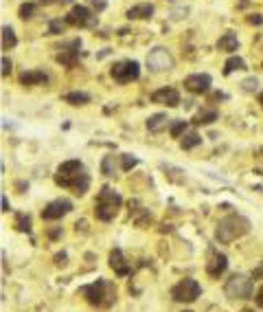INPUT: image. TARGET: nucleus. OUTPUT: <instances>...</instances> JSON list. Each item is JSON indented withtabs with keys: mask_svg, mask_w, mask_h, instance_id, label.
<instances>
[{
	"mask_svg": "<svg viewBox=\"0 0 263 312\" xmlns=\"http://www.w3.org/2000/svg\"><path fill=\"white\" fill-rule=\"evenodd\" d=\"M55 183L59 187H66V189H72L75 196H83L90 187V176L85 174L83 169V163L72 158V161H66L57 167L55 171Z\"/></svg>",
	"mask_w": 263,
	"mask_h": 312,
	"instance_id": "nucleus-1",
	"label": "nucleus"
},
{
	"mask_svg": "<svg viewBox=\"0 0 263 312\" xmlns=\"http://www.w3.org/2000/svg\"><path fill=\"white\" fill-rule=\"evenodd\" d=\"M79 293L88 299V303H92L97 308H110L116 301V288L108 280H97L95 284H88V286L79 288Z\"/></svg>",
	"mask_w": 263,
	"mask_h": 312,
	"instance_id": "nucleus-2",
	"label": "nucleus"
},
{
	"mask_svg": "<svg viewBox=\"0 0 263 312\" xmlns=\"http://www.w3.org/2000/svg\"><path fill=\"white\" fill-rule=\"evenodd\" d=\"M248 231H250V220L248 218H243L239 214H230V216L220 220V224H217V229H215V237L222 244H228V242L237 240V237L246 235Z\"/></svg>",
	"mask_w": 263,
	"mask_h": 312,
	"instance_id": "nucleus-3",
	"label": "nucleus"
},
{
	"mask_svg": "<svg viewBox=\"0 0 263 312\" xmlns=\"http://www.w3.org/2000/svg\"><path fill=\"white\" fill-rule=\"evenodd\" d=\"M121 194H118L116 189L112 187H103L101 191H99L97 196V202H95V216L97 220L101 222H110L112 218L116 216L118 207H121Z\"/></svg>",
	"mask_w": 263,
	"mask_h": 312,
	"instance_id": "nucleus-4",
	"label": "nucleus"
},
{
	"mask_svg": "<svg viewBox=\"0 0 263 312\" xmlns=\"http://www.w3.org/2000/svg\"><path fill=\"white\" fill-rule=\"evenodd\" d=\"M224 293L228 299H250L252 297V282H250V277L237 273L226 282Z\"/></svg>",
	"mask_w": 263,
	"mask_h": 312,
	"instance_id": "nucleus-5",
	"label": "nucleus"
},
{
	"mask_svg": "<svg viewBox=\"0 0 263 312\" xmlns=\"http://www.w3.org/2000/svg\"><path fill=\"white\" fill-rule=\"evenodd\" d=\"M110 75H112V79H116L118 84H129L141 75V64H138L136 59H123V62H116L112 66Z\"/></svg>",
	"mask_w": 263,
	"mask_h": 312,
	"instance_id": "nucleus-6",
	"label": "nucleus"
},
{
	"mask_svg": "<svg viewBox=\"0 0 263 312\" xmlns=\"http://www.w3.org/2000/svg\"><path fill=\"white\" fill-rule=\"evenodd\" d=\"M147 68L151 73H164L173 68V55L164 49V46H156L147 53Z\"/></svg>",
	"mask_w": 263,
	"mask_h": 312,
	"instance_id": "nucleus-7",
	"label": "nucleus"
},
{
	"mask_svg": "<svg viewBox=\"0 0 263 312\" xmlns=\"http://www.w3.org/2000/svg\"><path fill=\"white\" fill-rule=\"evenodd\" d=\"M200 295H202V286L195 280H189V277L182 282H178L176 286L171 288V297H173L176 301H182V303L195 301Z\"/></svg>",
	"mask_w": 263,
	"mask_h": 312,
	"instance_id": "nucleus-8",
	"label": "nucleus"
},
{
	"mask_svg": "<svg viewBox=\"0 0 263 312\" xmlns=\"http://www.w3.org/2000/svg\"><path fill=\"white\" fill-rule=\"evenodd\" d=\"M66 22H68L70 26H88V29H92V26H97L99 20H97L95 13L88 9V7L75 5L68 11V16H66Z\"/></svg>",
	"mask_w": 263,
	"mask_h": 312,
	"instance_id": "nucleus-9",
	"label": "nucleus"
},
{
	"mask_svg": "<svg viewBox=\"0 0 263 312\" xmlns=\"http://www.w3.org/2000/svg\"><path fill=\"white\" fill-rule=\"evenodd\" d=\"M70 211H72V202L66 200V198H57V200L49 202L42 209V220H59V218H64Z\"/></svg>",
	"mask_w": 263,
	"mask_h": 312,
	"instance_id": "nucleus-10",
	"label": "nucleus"
},
{
	"mask_svg": "<svg viewBox=\"0 0 263 312\" xmlns=\"http://www.w3.org/2000/svg\"><path fill=\"white\" fill-rule=\"evenodd\" d=\"M79 49H81V40H72L64 46V49H59L57 53V62L66 66V68H75L77 62H79Z\"/></svg>",
	"mask_w": 263,
	"mask_h": 312,
	"instance_id": "nucleus-11",
	"label": "nucleus"
},
{
	"mask_svg": "<svg viewBox=\"0 0 263 312\" xmlns=\"http://www.w3.org/2000/svg\"><path fill=\"white\" fill-rule=\"evenodd\" d=\"M210 84H213V79L206 73H195V75H189L184 79V88L191 90L193 95H202V92H208Z\"/></svg>",
	"mask_w": 263,
	"mask_h": 312,
	"instance_id": "nucleus-12",
	"label": "nucleus"
},
{
	"mask_svg": "<svg viewBox=\"0 0 263 312\" xmlns=\"http://www.w3.org/2000/svg\"><path fill=\"white\" fill-rule=\"evenodd\" d=\"M151 101L154 103H160V106H167V108H176L180 103V95H178L176 88H160L151 95Z\"/></svg>",
	"mask_w": 263,
	"mask_h": 312,
	"instance_id": "nucleus-13",
	"label": "nucleus"
},
{
	"mask_svg": "<svg viewBox=\"0 0 263 312\" xmlns=\"http://www.w3.org/2000/svg\"><path fill=\"white\" fill-rule=\"evenodd\" d=\"M226 268H228V257L224 253H213V257H210L206 264V273L210 277H215V280H220V277L226 273Z\"/></svg>",
	"mask_w": 263,
	"mask_h": 312,
	"instance_id": "nucleus-14",
	"label": "nucleus"
},
{
	"mask_svg": "<svg viewBox=\"0 0 263 312\" xmlns=\"http://www.w3.org/2000/svg\"><path fill=\"white\" fill-rule=\"evenodd\" d=\"M110 266H112V270H114L118 277H125V275L132 273V266L127 264V260L123 257V251L121 249H114L110 253Z\"/></svg>",
	"mask_w": 263,
	"mask_h": 312,
	"instance_id": "nucleus-15",
	"label": "nucleus"
},
{
	"mask_svg": "<svg viewBox=\"0 0 263 312\" xmlns=\"http://www.w3.org/2000/svg\"><path fill=\"white\" fill-rule=\"evenodd\" d=\"M20 84L22 86H44L49 84V75H46L44 71H24L22 75H20Z\"/></svg>",
	"mask_w": 263,
	"mask_h": 312,
	"instance_id": "nucleus-16",
	"label": "nucleus"
},
{
	"mask_svg": "<svg viewBox=\"0 0 263 312\" xmlns=\"http://www.w3.org/2000/svg\"><path fill=\"white\" fill-rule=\"evenodd\" d=\"M125 16H127L129 20H149L151 16H154V5L141 3V5H136V7H129Z\"/></svg>",
	"mask_w": 263,
	"mask_h": 312,
	"instance_id": "nucleus-17",
	"label": "nucleus"
},
{
	"mask_svg": "<svg viewBox=\"0 0 263 312\" xmlns=\"http://www.w3.org/2000/svg\"><path fill=\"white\" fill-rule=\"evenodd\" d=\"M167 123H171L167 119V115H164V112H156V115H151L147 119V130L156 134V132H162L164 128H167Z\"/></svg>",
	"mask_w": 263,
	"mask_h": 312,
	"instance_id": "nucleus-18",
	"label": "nucleus"
},
{
	"mask_svg": "<svg viewBox=\"0 0 263 312\" xmlns=\"http://www.w3.org/2000/svg\"><path fill=\"white\" fill-rule=\"evenodd\" d=\"M217 117H220V112H217L215 108H204L193 117V123L195 125H210V123L217 121Z\"/></svg>",
	"mask_w": 263,
	"mask_h": 312,
	"instance_id": "nucleus-19",
	"label": "nucleus"
},
{
	"mask_svg": "<svg viewBox=\"0 0 263 312\" xmlns=\"http://www.w3.org/2000/svg\"><path fill=\"white\" fill-rule=\"evenodd\" d=\"M217 46H220L222 51H228V53L237 51V46H239V40H237V33H224V36L220 38V42H217Z\"/></svg>",
	"mask_w": 263,
	"mask_h": 312,
	"instance_id": "nucleus-20",
	"label": "nucleus"
},
{
	"mask_svg": "<svg viewBox=\"0 0 263 312\" xmlns=\"http://www.w3.org/2000/svg\"><path fill=\"white\" fill-rule=\"evenodd\" d=\"M64 101L70 103V106H85V103H90V95L83 90H75V92L64 95Z\"/></svg>",
	"mask_w": 263,
	"mask_h": 312,
	"instance_id": "nucleus-21",
	"label": "nucleus"
},
{
	"mask_svg": "<svg viewBox=\"0 0 263 312\" xmlns=\"http://www.w3.org/2000/svg\"><path fill=\"white\" fill-rule=\"evenodd\" d=\"M16 44H18L16 33H13V29H11L9 24H5V26H3V49L9 51V49H13Z\"/></svg>",
	"mask_w": 263,
	"mask_h": 312,
	"instance_id": "nucleus-22",
	"label": "nucleus"
},
{
	"mask_svg": "<svg viewBox=\"0 0 263 312\" xmlns=\"http://www.w3.org/2000/svg\"><path fill=\"white\" fill-rule=\"evenodd\" d=\"M246 68V64H243V59L241 57H228L226 59V64H224V75H230V73H235V71H243Z\"/></svg>",
	"mask_w": 263,
	"mask_h": 312,
	"instance_id": "nucleus-23",
	"label": "nucleus"
},
{
	"mask_svg": "<svg viewBox=\"0 0 263 312\" xmlns=\"http://www.w3.org/2000/svg\"><path fill=\"white\" fill-rule=\"evenodd\" d=\"M169 132L173 138H180L187 134V121H182V119H176V121L169 123Z\"/></svg>",
	"mask_w": 263,
	"mask_h": 312,
	"instance_id": "nucleus-24",
	"label": "nucleus"
},
{
	"mask_svg": "<svg viewBox=\"0 0 263 312\" xmlns=\"http://www.w3.org/2000/svg\"><path fill=\"white\" fill-rule=\"evenodd\" d=\"M202 143V136L197 134V132H187V134L182 136V148L184 150H191V148H195V145H200Z\"/></svg>",
	"mask_w": 263,
	"mask_h": 312,
	"instance_id": "nucleus-25",
	"label": "nucleus"
},
{
	"mask_svg": "<svg viewBox=\"0 0 263 312\" xmlns=\"http://www.w3.org/2000/svg\"><path fill=\"white\" fill-rule=\"evenodd\" d=\"M16 229L22 233H31V218L24 214H16Z\"/></svg>",
	"mask_w": 263,
	"mask_h": 312,
	"instance_id": "nucleus-26",
	"label": "nucleus"
},
{
	"mask_svg": "<svg viewBox=\"0 0 263 312\" xmlns=\"http://www.w3.org/2000/svg\"><path fill=\"white\" fill-rule=\"evenodd\" d=\"M66 26H68L66 20H51V22H49V33H51V36H59V33H64Z\"/></svg>",
	"mask_w": 263,
	"mask_h": 312,
	"instance_id": "nucleus-27",
	"label": "nucleus"
},
{
	"mask_svg": "<svg viewBox=\"0 0 263 312\" xmlns=\"http://www.w3.org/2000/svg\"><path fill=\"white\" fill-rule=\"evenodd\" d=\"M136 165H138V158H136V156H132V154H123V158H121V167H123V171L134 169Z\"/></svg>",
	"mask_w": 263,
	"mask_h": 312,
	"instance_id": "nucleus-28",
	"label": "nucleus"
},
{
	"mask_svg": "<svg viewBox=\"0 0 263 312\" xmlns=\"http://www.w3.org/2000/svg\"><path fill=\"white\" fill-rule=\"evenodd\" d=\"M20 18L26 20V18H33V13H35V3H24V5H20Z\"/></svg>",
	"mask_w": 263,
	"mask_h": 312,
	"instance_id": "nucleus-29",
	"label": "nucleus"
},
{
	"mask_svg": "<svg viewBox=\"0 0 263 312\" xmlns=\"http://www.w3.org/2000/svg\"><path fill=\"white\" fill-rule=\"evenodd\" d=\"M101 171L105 176H114V156H105L101 163Z\"/></svg>",
	"mask_w": 263,
	"mask_h": 312,
	"instance_id": "nucleus-30",
	"label": "nucleus"
},
{
	"mask_svg": "<svg viewBox=\"0 0 263 312\" xmlns=\"http://www.w3.org/2000/svg\"><path fill=\"white\" fill-rule=\"evenodd\" d=\"M256 86H259L256 77H248V79H243V82H241V88L246 90V92H254V90H256Z\"/></svg>",
	"mask_w": 263,
	"mask_h": 312,
	"instance_id": "nucleus-31",
	"label": "nucleus"
},
{
	"mask_svg": "<svg viewBox=\"0 0 263 312\" xmlns=\"http://www.w3.org/2000/svg\"><path fill=\"white\" fill-rule=\"evenodd\" d=\"M187 13H189L187 7H184V9H173V11H171V18H173V20H182V18H187Z\"/></svg>",
	"mask_w": 263,
	"mask_h": 312,
	"instance_id": "nucleus-32",
	"label": "nucleus"
},
{
	"mask_svg": "<svg viewBox=\"0 0 263 312\" xmlns=\"http://www.w3.org/2000/svg\"><path fill=\"white\" fill-rule=\"evenodd\" d=\"M88 3L95 7V11H103L105 7H108V3H105V0H88Z\"/></svg>",
	"mask_w": 263,
	"mask_h": 312,
	"instance_id": "nucleus-33",
	"label": "nucleus"
},
{
	"mask_svg": "<svg viewBox=\"0 0 263 312\" xmlns=\"http://www.w3.org/2000/svg\"><path fill=\"white\" fill-rule=\"evenodd\" d=\"M11 73V62H9V57H3V77H7Z\"/></svg>",
	"mask_w": 263,
	"mask_h": 312,
	"instance_id": "nucleus-34",
	"label": "nucleus"
},
{
	"mask_svg": "<svg viewBox=\"0 0 263 312\" xmlns=\"http://www.w3.org/2000/svg\"><path fill=\"white\" fill-rule=\"evenodd\" d=\"M248 22H250V24H263V18L259 16V13H252V16L248 18Z\"/></svg>",
	"mask_w": 263,
	"mask_h": 312,
	"instance_id": "nucleus-35",
	"label": "nucleus"
},
{
	"mask_svg": "<svg viewBox=\"0 0 263 312\" xmlns=\"http://www.w3.org/2000/svg\"><path fill=\"white\" fill-rule=\"evenodd\" d=\"M256 306L263 308V286L259 288V293H256Z\"/></svg>",
	"mask_w": 263,
	"mask_h": 312,
	"instance_id": "nucleus-36",
	"label": "nucleus"
},
{
	"mask_svg": "<svg viewBox=\"0 0 263 312\" xmlns=\"http://www.w3.org/2000/svg\"><path fill=\"white\" fill-rule=\"evenodd\" d=\"M55 262H57V264H64V262H66V253H57V255H55Z\"/></svg>",
	"mask_w": 263,
	"mask_h": 312,
	"instance_id": "nucleus-37",
	"label": "nucleus"
},
{
	"mask_svg": "<svg viewBox=\"0 0 263 312\" xmlns=\"http://www.w3.org/2000/svg\"><path fill=\"white\" fill-rule=\"evenodd\" d=\"M9 200H7V196H3V211H9Z\"/></svg>",
	"mask_w": 263,
	"mask_h": 312,
	"instance_id": "nucleus-38",
	"label": "nucleus"
},
{
	"mask_svg": "<svg viewBox=\"0 0 263 312\" xmlns=\"http://www.w3.org/2000/svg\"><path fill=\"white\" fill-rule=\"evenodd\" d=\"M42 5H53V3H57V0H39Z\"/></svg>",
	"mask_w": 263,
	"mask_h": 312,
	"instance_id": "nucleus-39",
	"label": "nucleus"
},
{
	"mask_svg": "<svg viewBox=\"0 0 263 312\" xmlns=\"http://www.w3.org/2000/svg\"><path fill=\"white\" fill-rule=\"evenodd\" d=\"M259 103L263 106V92H261V95H259Z\"/></svg>",
	"mask_w": 263,
	"mask_h": 312,
	"instance_id": "nucleus-40",
	"label": "nucleus"
},
{
	"mask_svg": "<svg viewBox=\"0 0 263 312\" xmlns=\"http://www.w3.org/2000/svg\"><path fill=\"white\" fill-rule=\"evenodd\" d=\"M171 3H178V0H171Z\"/></svg>",
	"mask_w": 263,
	"mask_h": 312,
	"instance_id": "nucleus-41",
	"label": "nucleus"
},
{
	"mask_svg": "<svg viewBox=\"0 0 263 312\" xmlns=\"http://www.w3.org/2000/svg\"><path fill=\"white\" fill-rule=\"evenodd\" d=\"M184 312H191V310H184Z\"/></svg>",
	"mask_w": 263,
	"mask_h": 312,
	"instance_id": "nucleus-42",
	"label": "nucleus"
}]
</instances>
